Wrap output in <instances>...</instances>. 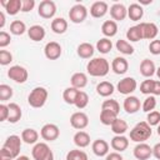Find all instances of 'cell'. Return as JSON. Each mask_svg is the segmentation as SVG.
<instances>
[{
	"label": "cell",
	"mask_w": 160,
	"mask_h": 160,
	"mask_svg": "<svg viewBox=\"0 0 160 160\" xmlns=\"http://www.w3.org/2000/svg\"><path fill=\"white\" fill-rule=\"evenodd\" d=\"M21 138L18 135H10L6 138L1 150H0V158H10L16 159L20 156V149H21Z\"/></svg>",
	"instance_id": "1"
},
{
	"label": "cell",
	"mask_w": 160,
	"mask_h": 160,
	"mask_svg": "<svg viewBox=\"0 0 160 160\" xmlns=\"http://www.w3.org/2000/svg\"><path fill=\"white\" fill-rule=\"evenodd\" d=\"M109 70H110V64L105 58H94L86 65L88 74L95 78H102L108 75Z\"/></svg>",
	"instance_id": "2"
},
{
	"label": "cell",
	"mask_w": 160,
	"mask_h": 160,
	"mask_svg": "<svg viewBox=\"0 0 160 160\" xmlns=\"http://www.w3.org/2000/svg\"><path fill=\"white\" fill-rule=\"evenodd\" d=\"M152 134L151 126L146 121L138 122L131 130H130V140L135 142H145Z\"/></svg>",
	"instance_id": "3"
},
{
	"label": "cell",
	"mask_w": 160,
	"mask_h": 160,
	"mask_svg": "<svg viewBox=\"0 0 160 160\" xmlns=\"http://www.w3.org/2000/svg\"><path fill=\"white\" fill-rule=\"evenodd\" d=\"M48 96H49V92L44 86H36L30 91V94L28 96V102L31 108L40 109L45 105Z\"/></svg>",
	"instance_id": "4"
},
{
	"label": "cell",
	"mask_w": 160,
	"mask_h": 160,
	"mask_svg": "<svg viewBox=\"0 0 160 160\" xmlns=\"http://www.w3.org/2000/svg\"><path fill=\"white\" fill-rule=\"evenodd\" d=\"M34 160H54V152L46 142H36L31 150Z\"/></svg>",
	"instance_id": "5"
},
{
	"label": "cell",
	"mask_w": 160,
	"mask_h": 160,
	"mask_svg": "<svg viewBox=\"0 0 160 160\" xmlns=\"http://www.w3.org/2000/svg\"><path fill=\"white\" fill-rule=\"evenodd\" d=\"M8 76L18 84H24L29 78V72L24 66L14 65L8 70Z\"/></svg>",
	"instance_id": "6"
},
{
	"label": "cell",
	"mask_w": 160,
	"mask_h": 160,
	"mask_svg": "<svg viewBox=\"0 0 160 160\" xmlns=\"http://www.w3.org/2000/svg\"><path fill=\"white\" fill-rule=\"evenodd\" d=\"M88 18V9L82 4L74 5L69 11V19L74 24H80Z\"/></svg>",
	"instance_id": "7"
},
{
	"label": "cell",
	"mask_w": 160,
	"mask_h": 160,
	"mask_svg": "<svg viewBox=\"0 0 160 160\" xmlns=\"http://www.w3.org/2000/svg\"><path fill=\"white\" fill-rule=\"evenodd\" d=\"M38 14L42 19H51L56 14V5L51 0H42L38 6Z\"/></svg>",
	"instance_id": "8"
},
{
	"label": "cell",
	"mask_w": 160,
	"mask_h": 160,
	"mask_svg": "<svg viewBox=\"0 0 160 160\" xmlns=\"http://www.w3.org/2000/svg\"><path fill=\"white\" fill-rule=\"evenodd\" d=\"M136 88H138L136 80L134 78H130V76L121 79L118 82V85H116L118 91L120 94H122V95H130V94H132L136 90Z\"/></svg>",
	"instance_id": "9"
},
{
	"label": "cell",
	"mask_w": 160,
	"mask_h": 160,
	"mask_svg": "<svg viewBox=\"0 0 160 160\" xmlns=\"http://www.w3.org/2000/svg\"><path fill=\"white\" fill-rule=\"evenodd\" d=\"M59 135H60V129L55 124H45L40 130V136L45 141H54L59 138Z\"/></svg>",
	"instance_id": "10"
},
{
	"label": "cell",
	"mask_w": 160,
	"mask_h": 160,
	"mask_svg": "<svg viewBox=\"0 0 160 160\" xmlns=\"http://www.w3.org/2000/svg\"><path fill=\"white\" fill-rule=\"evenodd\" d=\"M70 125L76 130H82L89 125V118L82 111H76L70 116Z\"/></svg>",
	"instance_id": "11"
},
{
	"label": "cell",
	"mask_w": 160,
	"mask_h": 160,
	"mask_svg": "<svg viewBox=\"0 0 160 160\" xmlns=\"http://www.w3.org/2000/svg\"><path fill=\"white\" fill-rule=\"evenodd\" d=\"M61 52H62L61 45L59 42H56V41H50L44 48V54H45L46 59H49V60L59 59L61 56Z\"/></svg>",
	"instance_id": "12"
},
{
	"label": "cell",
	"mask_w": 160,
	"mask_h": 160,
	"mask_svg": "<svg viewBox=\"0 0 160 160\" xmlns=\"http://www.w3.org/2000/svg\"><path fill=\"white\" fill-rule=\"evenodd\" d=\"M136 160H148L152 155V148L146 142H139L132 151Z\"/></svg>",
	"instance_id": "13"
},
{
	"label": "cell",
	"mask_w": 160,
	"mask_h": 160,
	"mask_svg": "<svg viewBox=\"0 0 160 160\" xmlns=\"http://www.w3.org/2000/svg\"><path fill=\"white\" fill-rule=\"evenodd\" d=\"M110 16L112 18L114 21H122L128 16V9L125 8L124 4L115 2L110 8Z\"/></svg>",
	"instance_id": "14"
},
{
	"label": "cell",
	"mask_w": 160,
	"mask_h": 160,
	"mask_svg": "<svg viewBox=\"0 0 160 160\" xmlns=\"http://www.w3.org/2000/svg\"><path fill=\"white\" fill-rule=\"evenodd\" d=\"M142 31V39H148V40H155V38L159 34V29L156 26V24L154 22H140L139 24Z\"/></svg>",
	"instance_id": "15"
},
{
	"label": "cell",
	"mask_w": 160,
	"mask_h": 160,
	"mask_svg": "<svg viewBox=\"0 0 160 160\" xmlns=\"http://www.w3.org/2000/svg\"><path fill=\"white\" fill-rule=\"evenodd\" d=\"M108 11H109V5L105 1H95L90 6V15L95 19H100L105 16Z\"/></svg>",
	"instance_id": "16"
},
{
	"label": "cell",
	"mask_w": 160,
	"mask_h": 160,
	"mask_svg": "<svg viewBox=\"0 0 160 160\" xmlns=\"http://www.w3.org/2000/svg\"><path fill=\"white\" fill-rule=\"evenodd\" d=\"M122 108L128 114H135L140 110V100L136 96L129 95L125 98V100L122 102Z\"/></svg>",
	"instance_id": "17"
},
{
	"label": "cell",
	"mask_w": 160,
	"mask_h": 160,
	"mask_svg": "<svg viewBox=\"0 0 160 160\" xmlns=\"http://www.w3.org/2000/svg\"><path fill=\"white\" fill-rule=\"evenodd\" d=\"M111 69H112V71H114L115 74L122 75V74H125V72L128 71V69H129V62H128V60H126L125 58H122V56H116V58L112 60V62H111Z\"/></svg>",
	"instance_id": "18"
},
{
	"label": "cell",
	"mask_w": 160,
	"mask_h": 160,
	"mask_svg": "<svg viewBox=\"0 0 160 160\" xmlns=\"http://www.w3.org/2000/svg\"><path fill=\"white\" fill-rule=\"evenodd\" d=\"M111 148L116 151V152H121V151H125L129 146V139L124 135H115L112 139H111V142H110Z\"/></svg>",
	"instance_id": "19"
},
{
	"label": "cell",
	"mask_w": 160,
	"mask_h": 160,
	"mask_svg": "<svg viewBox=\"0 0 160 160\" xmlns=\"http://www.w3.org/2000/svg\"><path fill=\"white\" fill-rule=\"evenodd\" d=\"M91 149L96 156H106L109 154V144L104 139H96L92 142Z\"/></svg>",
	"instance_id": "20"
},
{
	"label": "cell",
	"mask_w": 160,
	"mask_h": 160,
	"mask_svg": "<svg viewBox=\"0 0 160 160\" xmlns=\"http://www.w3.org/2000/svg\"><path fill=\"white\" fill-rule=\"evenodd\" d=\"M0 2L9 15H16L19 11H21L22 0H8V1L1 0Z\"/></svg>",
	"instance_id": "21"
},
{
	"label": "cell",
	"mask_w": 160,
	"mask_h": 160,
	"mask_svg": "<svg viewBox=\"0 0 160 160\" xmlns=\"http://www.w3.org/2000/svg\"><path fill=\"white\" fill-rule=\"evenodd\" d=\"M140 74L145 78H151L154 74H156V68L154 61L150 59H144L140 62Z\"/></svg>",
	"instance_id": "22"
},
{
	"label": "cell",
	"mask_w": 160,
	"mask_h": 160,
	"mask_svg": "<svg viewBox=\"0 0 160 160\" xmlns=\"http://www.w3.org/2000/svg\"><path fill=\"white\" fill-rule=\"evenodd\" d=\"M128 16L130 20L132 21H139L141 20V18L144 16V9L140 4H130V6L128 8Z\"/></svg>",
	"instance_id": "23"
},
{
	"label": "cell",
	"mask_w": 160,
	"mask_h": 160,
	"mask_svg": "<svg viewBox=\"0 0 160 160\" xmlns=\"http://www.w3.org/2000/svg\"><path fill=\"white\" fill-rule=\"evenodd\" d=\"M101 32L105 38H112L118 32V24L114 20H106L101 25Z\"/></svg>",
	"instance_id": "24"
},
{
	"label": "cell",
	"mask_w": 160,
	"mask_h": 160,
	"mask_svg": "<svg viewBox=\"0 0 160 160\" xmlns=\"http://www.w3.org/2000/svg\"><path fill=\"white\" fill-rule=\"evenodd\" d=\"M28 35H29V38L32 41H41L45 38L46 32H45L44 26H41V25H32V26H30L28 29Z\"/></svg>",
	"instance_id": "25"
},
{
	"label": "cell",
	"mask_w": 160,
	"mask_h": 160,
	"mask_svg": "<svg viewBox=\"0 0 160 160\" xmlns=\"http://www.w3.org/2000/svg\"><path fill=\"white\" fill-rule=\"evenodd\" d=\"M38 139H39V132L32 129V128H28V129H24L22 132H21V140L25 142V144H29V145H35L38 142Z\"/></svg>",
	"instance_id": "26"
},
{
	"label": "cell",
	"mask_w": 160,
	"mask_h": 160,
	"mask_svg": "<svg viewBox=\"0 0 160 160\" xmlns=\"http://www.w3.org/2000/svg\"><path fill=\"white\" fill-rule=\"evenodd\" d=\"M72 140H74V144L80 149L86 148V146L90 145V135L86 131H82V130H79L78 132H75Z\"/></svg>",
	"instance_id": "27"
},
{
	"label": "cell",
	"mask_w": 160,
	"mask_h": 160,
	"mask_svg": "<svg viewBox=\"0 0 160 160\" xmlns=\"http://www.w3.org/2000/svg\"><path fill=\"white\" fill-rule=\"evenodd\" d=\"M9 105V119L8 121L11 122V124H15L18 122L21 116H22V111H21V108L20 105H18L16 102H10L8 104Z\"/></svg>",
	"instance_id": "28"
},
{
	"label": "cell",
	"mask_w": 160,
	"mask_h": 160,
	"mask_svg": "<svg viewBox=\"0 0 160 160\" xmlns=\"http://www.w3.org/2000/svg\"><path fill=\"white\" fill-rule=\"evenodd\" d=\"M94 51H95V49H94V46L90 42H81V44H79V46L76 49V52H78V55L81 59H90V58H92Z\"/></svg>",
	"instance_id": "29"
},
{
	"label": "cell",
	"mask_w": 160,
	"mask_h": 160,
	"mask_svg": "<svg viewBox=\"0 0 160 160\" xmlns=\"http://www.w3.org/2000/svg\"><path fill=\"white\" fill-rule=\"evenodd\" d=\"M70 82H71L72 88H76V89L80 90V89H82L88 85V76H86V74L80 72V71L75 72V74H72V76L70 79Z\"/></svg>",
	"instance_id": "30"
},
{
	"label": "cell",
	"mask_w": 160,
	"mask_h": 160,
	"mask_svg": "<svg viewBox=\"0 0 160 160\" xmlns=\"http://www.w3.org/2000/svg\"><path fill=\"white\" fill-rule=\"evenodd\" d=\"M114 90H115V86L109 81H101L96 85V92L102 98H108L112 95Z\"/></svg>",
	"instance_id": "31"
},
{
	"label": "cell",
	"mask_w": 160,
	"mask_h": 160,
	"mask_svg": "<svg viewBox=\"0 0 160 160\" xmlns=\"http://www.w3.org/2000/svg\"><path fill=\"white\" fill-rule=\"evenodd\" d=\"M51 30L55 34H64L68 30V21L64 18H55L51 21Z\"/></svg>",
	"instance_id": "32"
},
{
	"label": "cell",
	"mask_w": 160,
	"mask_h": 160,
	"mask_svg": "<svg viewBox=\"0 0 160 160\" xmlns=\"http://www.w3.org/2000/svg\"><path fill=\"white\" fill-rule=\"evenodd\" d=\"M126 38H128V40H130L132 42H136V41L141 40L142 39V31H141L140 25L138 24V25H134V26L129 28L128 31H126Z\"/></svg>",
	"instance_id": "33"
},
{
	"label": "cell",
	"mask_w": 160,
	"mask_h": 160,
	"mask_svg": "<svg viewBox=\"0 0 160 160\" xmlns=\"http://www.w3.org/2000/svg\"><path fill=\"white\" fill-rule=\"evenodd\" d=\"M115 48L119 52L124 54V55H132L134 54V46L126 41V40H122V39H119L115 44Z\"/></svg>",
	"instance_id": "34"
},
{
	"label": "cell",
	"mask_w": 160,
	"mask_h": 160,
	"mask_svg": "<svg viewBox=\"0 0 160 160\" xmlns=\"http://www.w3.org/2000/svg\"><path fill=\"white\" fill-rule=\"evenodd\" d=\"M79 91H80L79 89H76V88H72V86H69V88H66V89L64 90V92H62V99H64V101H65L66 104L74 105V102H75V99H76V96H78Z\"/></svg>",
	"instance_id": "35"
},
{
	"label": "cell",
	"mask_w": 160,
	"mask_h": 160,
	"mask_svg": "<svg viewBox=\"0 0 160 160\" xmlns=\"http://www.w3.org/2000/svg\"><path fill=\"white\" fill-rule=\"evenodd\" d=\"M118 119V115L114 114L112 111L110 110H105V109H101V112H100V122L102 125H106V126H111V124Z\"/></svg>",
	"instance_id": "36"
},
{
	"label": "cell",
	"mask_w": 160,
	"mask_h": 160,
	"mask_svg": "<svg viewBox=\"0 0 160 160\" xmlns=\"http://www.w3.org/2000/svg\"><path fill=\"white\" fill-rule=\"evenodd\" d=\"M111 131L115 135H124L128 131V122L122 119H116L112 124H111Z\"/></svg>",
	"instance_id": "37"
},
{
	"label": "cell",
	"mask_w": 160,
	"mask_h": 160,
	"mask_svg": "<svg viewBox=\"0 0 160 160\" xmlns=\"http://www.w3.org/2000/svg\"><path fill=\"white\" fill-rule=\"evenodd\" d=\"M25 31H28V29H26V25H25L24 21H21V20H14L10 24V32L12 35H22Z\"/></svg>",
	"instance_id": "38"
},
{
	"label": "cell",
	"mask_w": 160,
	"mask_h": 160,
	"mask_svg": "<svg viewBox=\"0 0 160 160\" xmlns=\"http://www.w3.org/2000/svg\"><path fill=\"white\" fill-rule=\"evenodd\" d=\"M111 49H112V42H111L110 39L102 38V39L98 40V42H96V50H98L99 52H101V54H108V52H110Z\"/></svg>",
	"instance_id": "39"
},
{
	"label": "cell",
	"mask_w": 160,
	"mask_h": 160,
	"mask_svg": "<svg viewBox=\"0 0 160 160\" xmlns=\"http://www.w3.org/2000/svg\"><path fill=\"white\" fill-rule=\"evenodd\" d=\"M101 109H105V110H110L112 111L114 114L119 115L120 112V105L116 100L114 99H108V100H104L102 104H101Z\"/></svg>",
	"instance_id": "40"
},
{
	"label": "cell",
	"mask_w": 160,
	"mask_h": 160,
	"mask_svg": "<svg viewBox=\"0 0 160 160\" xmlns=\"http://www.w3.org/2000/svg\"><path fill=\"white\" fill-rule=\"evenodd\" d=\"M88 104H89V95L85 92V91H79V94H78V96H76V99H75V102H74V105L78 108V109H84V108H86L88 106Z\"/></svg>",
	"instance_id": "41"
},
{
	"label": "cell",
	"mask_w": 160,
	"mask_h": 160,
	"mask_svg": "<svg viewBox=\"0 0 160 160\" xmlns=\"http://www.w3.org/2000/svg\"><path fill=\"white\" fill-rule=\"evenodd\" d=\"M66 160H89V158H88L85 151L79 150V149H74L66 154Z\"/></svg>",
	"instance_id": "42"
},
{
	"label": "cell",
	"mask_w": 160,
	"mask_h": 160,
	"mask_svg": "<svg viewBox=\"0 0 160 160\" xmlns=\"http://www.w3.org/2000/svg\"><path fill=\"white\" fill-rule=\"evenodd\" d=\"M155 108H156V99H155L154 95H149V96L144 100V102H142V105H141V109H142V111H145V112H150V111H152Z\"/></svg>",
	"instance_id": "43"
},
{
	"label": "cell",
	"mask_w": 160,
	"mask_h": 160,
	"mask_svg": "<svg viewBox=\"0 0 160 160\" xmlns=\"http://www.w3.org/2000/svg\"><path fill=\"white\" fill-rule=\"evenodd\" d=\"M12 94H14V91H12L11 86H9L6 84H1L0 85V100L1 101H6V100L11 99Z\"/></svg>",
	"instance_id": "44"
},
{
	"label": "cell",
	"mask_w": 160,
	"mask_h": 160,
	"mask_svg": "<svg viewBox=\"0 0 160 160\" xmlns=\"http://www.w3.org/2000/svg\"><path fill=\"white\" fill-rule=\"evenodd\" d=\"M146 122H148L150 126H158V125L160 124V112L156 111V110H152V111L148 112Z\"/></svg>",
	"instance_id": "45"
},
{
	"label": "cell",
	"mask_w": 160,
	"mask_h": 160,
	"mask_svg": "<svg viewBox=\"0 0 160 160\" xmlns=\"http://www.w3.org/2000/svg\"><path fill=\"white\" fill-rule=\"evenodd\" d=\"M152 88H154V80L146 79L140 84V91L145 95H152Z\"/></svg>",
	"instance_id": "46"
},
{
	"label": "cell",
	"mask_w": 160,
	"mask_h": 160,
	"mask_svg": "<svg viewBox=\"0 0 160 160\" xmlns=\"http://www.w3.org/2000/svg\"><path fill=\"white\" fill-rule=\"evenodd\" d=\"M11 61H12V54L8 50H0V64L2 66H6Z\"/></svg>",
	"instance_id": "47"
},
{
	"label": "cell",
	"mask_w": 160,
	"mask_h": 160,
	"mask_svg": "<svg viewBox=\"0 0 160 160\" xmlns=\"http://www.w3.org/2000/svg\"><path fill=\"white\" fill-rule=\"evenodd\" d=\"M11 42V36L6 31H0V48H6Z\"/></svg>",
	"instance_id": "48"
},
{
	"label": "cell",
	"mask_w": 160,
	"mask_h": 160,
	"mask_svg": "<svg viewBox=\"0 0 160 160\" xmlns=\"http://www.w3.org/2000/svg\"><path fill=\"white\" fill-rule=\"evenodd\" d=\"M149 50L152 55H160V40L155 39L149 44Z\"/></svg>",
	"instance_id": "49"
},
{
	"label": "cell",
	"mask_w": 160,
	"mask_h": 160,
	"mask_svg": "<svg viewBox=\"0 0 160 160\" xmlns=\"http://www.w3.org/2000/svg\"><path fill=\"white\" fill-rule=\"evenodd\" d=\"M34 8H35V0H22V6H21L22 12H29Z\"/></svg>",
	"instance_id": "50"
},
{
	"label": "cell",
	"mask_w": 160,
	"mask_h": 160,
	"mask_svg": "<svg viewBox=\"0 0 160 160\" xmlns=\"http://www.w3.org/2000/svg\"><path fill=\"white\" fill-rule=\"evenodd\" d=\"M9 119V105L0 104V121H6Z\"/></svg>",
	"instance_id": "51"
},
{
	"label": "cell",
	"mask_w": 160,
	"mask_h": 160,
	"mask_svg": "<svg viewBox=\"0 0 160 160\" xmlns=\"http://www.w3.org/2000/svg\"><path fill=\"white\" fill-rule=\"evenodd\" d=\"M105 160H124V158L120 155V152L114 151V152H109V154L106 155Z\"/></svg>",
	"instance_id": "52"
},
{
	"label": "cell",
	"mask_w": 160,
	"mask_h": 160,
	"mask_svg": "<svg viewBox=\"0 0 160 160\" xmlns=\"http://www.w3.org/2000/svg\"><path fill=\"white\" fill-rule=\"evenodd\" d=\"M152 95H160V80H154V88H152Z\"/></svg>",
	"instance_id": "53"
},
{
	"label": "cell",
	"mask_w": 160,
	"mask_h": 160,
	"mask_svg": "<svg viewBox=\"0 0 160 160\" xmlns=\"http://www.w3.org/2000/svg\"><path fill=\"white\" fill-rule=\"evenodd\" d=\"M152 155L158 160H160V142H158V144L154 145V148H152Z\"/></svg>",
	"instance_id": "54"
},
{
	"label": "cell",
	"mask_w": 160,
	"mask_h": 160,
	"mask_svg": "<svg viewBox=\"0 0 160 160\" xmlns=\"http://www.w3.org/2000/svg\"><path fill=\"white\" fill-rule=\"evenodd\" d=\"M4 26H5V14L0 11V29H2Z\"/></svg>",
	"instance_id": "55"
},
{
	"label": "cell",
	"mask_w": 160,
	"mask_h": 160,
	"mask_svg": "<svg viewBox=\"0 0 160 160\" xmlns=\"http://www.w3.org/2000/svg\"><path fill=\"white\" fill-rule=\"evenodd\" d=\"M15 160H30L28 156H25V155H20V156H18Z\"/></svg>",
	"instance_id": "56"
},
{
	"label": "cell",
	"mask_w": 160,
	"mask_h": 160,
	"mask_svg": "<svg viewBox=\"0 0 160 160\" xmlns=\"http://www.w3.org/2000/svg\"><path fill=\"white\" fill-rule=\"evenodd\" d=\"M156 75H158V78L160 79V66H159V68L156 69Z\"/></svg>",
	"instance_id": "57"
},
{
	"label": "cell",
	"mask_w": 160,
	"mask_h": 160,
	"mask_svg": "<svg viewBox=\"0 0 160 160\" xmlns=\"http://www.w3.org/2000/svg\"><path fill=\"white\" fill-rule=\"evenodd\" d=\"M0 160H15V159H10V158H0Z\"/></svg>",
	"instance_id": "58"
},
{
	"label": "cell",
	"mask_w": 160,
	"mask_h": 160,
	"mask_svg": "<svg viewBox=\"0 0 160 160\" xmlns=\"http://www.w3.org/2000/svg\"><path fill=\"white\" fill-rule=\"evenodd\" d=\"M158 135H159V136H160V124H159V125H158Z\"/></svg>",
	"instance_id": "59"
}]
</instances>
